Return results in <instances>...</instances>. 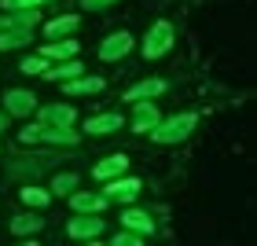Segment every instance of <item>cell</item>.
<instances>
[{
	"mask_svg": "<svg viewBox=\"0 0 257 246\" xmlns=\"http://www.w3.org/2000/svg\"><path fill=\"white\" fill-rule=\"evenodd\" d=\"M114 0H81V8H88V11H99V8H110Z\"/></svg>",
	"mask_w": 257,
	"mask_h": 246,
	"instance_id": "obj_27",
	"label": "cell"
},
{
	"mask_svg": "<svg viewBox=\"0 0 257 246\" xmlns=\"http://www.w3.org/2000/svg\"><path fill=\"white\" fill-rule=\"evenodd\" d=\"M66 231L74 239H96L99 231H103V217H92V213H81V217H74L66 224Z\"/></svg>",
	"mask_w": 257,
	"mask_h": 246,
	"instance_id": "obj_8",
	"label": "cell"
},
{
	"mask_svg": "<svg viewBox=\"0 0 257 246\" xmlns=\"http://www.w3.org/2000/svg\"><path fill=\"white\" fill-rule=\"evenodd\" d=\"M121 224H125L128 231H140V235H151V231H155V220H151L144 209H125V213H121Z\"/></svg>",
	"mask_w": 257,
	"mask_h": 246,
	"instance_id": "obj_13",
	"label": "cell"
},
{
	"mask_svg": "<svg viewBox=\"0 0 257 246\" xmlns=\"http://www.w3.org/2000/svg\"><path fill=\"white\" fill-rule=\"evenodd\" d=\"M19 195H22V202L33 206V209H44V206L52 202V191H44V187H33V184H30V187H22Z\"/></svg>",
	"mask_w": 257,
	"mask_h": 246,
	"instance_id": "obj_18",
	"label": "cell"
},
{
	"mask_svg": "<svg viewBox=\"0 0 257 246\" xmlns=\"http://www.w3.org/2000/svg\"><path fill=\"white\" fill-rule=\"evenodd\" d=\"M136 195H140V180L136 177H121V180L107 184V198H114V202H133Z\"/></svg>",
	"mask_w": 257,
	"mask_h": 246,
	"instance_id": "obj_11",
	"label": "cell"
},
{
	"mask_svg": "<svg viewBox=\"0 0 257 246\" xmlns=\"http://www.w3.org/2000/svg\"><path fill=\"white\" fill-rule=\"evenodd\" d=\"M136 107V125H133V133H155V129L162 125V114L155 103H133Z\"/></svg>",
	"mask_w": 257,
	"mask_h": 246,
	"instance_id": "obj_10",
	"label": "cell"
},
{
	"mask_svg": "<svg viewBox=\"0 0 257 246\" xmlns=\"http://www.w3.org/2000/svg\"><path fill=\"white\" fill-rule=\"evenodd\" d=\"M77 15H63V19H52V22H44V37H59V33H70V30H77Z\"/></svg>",
	"mask_w": 257,
	"mask_h": 246,
	"instance_id": "obj_19",
	"label": "cell"
},
{
	"mask_svg": "<svg viewBox=\"0 0 257 246\" xmlns=\"http://www.w3.org/2000/svg\"><path fill=\"white\" fill-rule=\"evenodd\" d=\"M22 246H37V242H22Z\"/></svg>",
	"mask_w": 257,
	"mask_h": 246,
	"instance_id": "obj_31",
	"label": "cell"
},
{
	"mask_svg": "<svg viewBox=\"0 0 257 246\" xmlns=\"http://www.w3.org/2000/svg\"><path fill=\"white\" fill-rule=\"evenodd\" d=\"M74 118H77V110L70 107V103H52V107L41 110V125L48 121V125H55V129H70V125H74Z\"/></svg>",
	"mask_w": 257,
	"mask_h": 246,
	"instance_id": "obj_9",
	"label": "cell"
},
{
	"mask_svg": "<svg viewBox=\"0 0 257 246\" xmlns=\"http://www.w3.org/2000/svg\"><path fill=\"white\" fill-rule=\"evenodd\" d=\"M41 228H44V220L37 213H19L11 220V235H37Z\"/></svg>",
	"mask_w": 257,
	"mask_h": 246,
	"instance_id": "obj_15",
	"label": "cell"
},
{
	"mask_svg": "<svg viewBox=\"0 0 257 246\" xmlns=\"http://www.w3.org/2000/svg\"><path fill=\"white\" fill-rule=\"evenodd\" d=\"M195 125H198L195 114H173V118H166L151 136H155L158 144H180V140H188V136H191V129H195Z\"/></svg>",
	"mask_w": 257,
	"mask_h": 246,
	"instance_id": "obj_1",
	"label": "cell"
},
{
	"mask_svg": "<svg viewBox=\"0 0 257 246\" xmlns=\"http://www.w3.org/2000/svg\"><path fill=\"white\" fill-rule=\"evenodd\" d=\"M125 169H128V158H125V155H110V158H103V162H96V166H92V177L110 184V180H121Z\"/></svg>",
	"mask_w": 257,
	"mask_h": 246,
	"instance_id": "obj_5",
	"label": "cell"
},
{
	"mask_svg": "<svg viewBox=\"0 0 257 246\" xmlns=\"http://www.w3.org/2000/svg\"><path fill=\"white\" fill-rule=\"evenodd\" d=\"M85 246H103V242H85Z\"/></svg>",
	"mask_w": 257,
	"mask_h": 246,
	"instance_id": "obj_30",
	"label": "cell"
},
{
	"mask_svg": "<svg viewBox=\"0 0 257 246\" xmlns=\"http://www.w3.org/2000/svg\"><path fill=\"white\" fill-rule=\"evenodd\" d=\"M4 30H11V15H0V33Z\"/></svg>",
	"mask_w": 257,
	"mask_h": 246,
	"instance_id": "obj_28",
	"label": "cell"
},
{
	"mask_svg": "<svg viewBox=\"0 0 257 246\" xmlns=\"http://www.w3.org/2000/svg\"><path fill=\"white\" fill-rule=\"evenodd\" d=\"M44 144H77V133H70V129H44Z\"/></svg>",
	"mask_w": 257,
	"mask_h": 246,
	"instance_id": "obj_23",
	"label": "cell"
},
{
	"mask_svg": "<svg viewBox=\"0 0 257 246\" xmlns=\"http://www.w3.org/2000/svg\"><path fill=\"white\" fill-rule=\"evenodd\" d=\"M33 33L30 30H4L0 33V52H11V48H19V44H30Z\"/></svg>",
	"mask_w": 257,
	"mask_h": 246,
	"instance_id": "obj_20",
	"label": "cell"
},
{
	"mask_svg": "<svg viewBox=\"0 0 257 246\" xmlns=\"http://www.w3.org/2000/svg\"><path fill=\"white\" fill-rule=\"evenodd\" d=\"M110 246H144V242H140L136 235H128V231H125V235H118V239H114Z\"/></svg>",
	"mask_w": 257,
	"mask_h": 246,
	"instance_id": "obj_26",
	"label": "cell"
},
{
	"mask_svg": "<svg viewBox=\"0 0 257 246\" xmlns=\"http://www.w3.org/2000/svg\"><path fill=\"white\" fill-rule=\"evenodd\" d=\"M19 144H44V125H26L19 133Z\"/></svg>",
	"mask_w": 257,
	"mask_h": 246,
	"instance_id": "obj_24",
	"label": "cell"
},
{
	"mask_svg": "<svg viewBox=\"0 0 257 246\" xmlns=\"http://www.w3.org/2000/svg\"><path fill=\"white\" fill-rule=\"evenodd\" d=\"M173 37H177V33H173V22H166V19L155 22L151 33L144 37V59H162V55L173 48Z\"/></svg>",
	"mask_w": 257,
	"mask_h": 246,
	"instance_id": "obj_2",
	"label": "cell"
},
{
	"mask_svg": "<svg viewBox=\"0 0 257 246\" xmlns=\"http://www.w3.org/2000/svg\"><path fill=\"white\" fill-rule=\"evenodd\" d=\"M169 85L162 77H147V81H140V85H133L125 92V103H144V99H155V96H162Z\"/></svg>",
	"mask_w": 257,
	"mask_h": 246,
	"instance_id": "obj_6",
	"label": "cell"
},
{
	"mask_svg": "<svg viewBox=\"0 0 257 246\" xmlns=\"http://www.w3.org/2000/svg\"><path fill=\"white\" fill-rule=\"evenodd\" d=\"M103 88H107L103 77H77V81H66L63 85L66 96H88V92H103Z\"/></svg>",
	"mask_w": 257,
	"mask_h": 246,
	"instance_id": "obj_14",
	"label": "cell"
},
{
	"mask_svg": "<svg viewBox=\"0 0 257 246\" xmlns=\"http://www.w3.org/2000/svg\"><path fill=\"white\" fill-rule=\"evenodd\" d=\"M4 110L11 118H30L37 110V96L26 92V88H11V92H4Z\"/></svg>",
	"mask_w": 257,
	"mask_h": 246,
	"instance_id": "obj_4",
	"label": "cell"
},
{
	"mask_svg": "<svg viewBox=\"0 0 257 246\" xmlns=\"http://www.w3.org/2000/svg\"><path fill=\"white\" fill-rule=\"evenodd\" d=\"M0 4H4V11H15V8H37L44 0H0Z\"/></svg>",
	"mask_w": 257,
	"mask_h": 246,
	"instance_id": "obj_25",
	"label": "cell"
},
{
	"mask_svg": "<svg viewBox=\"0 0 257 246\" xmlns=\"http://www.w3.org/2000/svg\"><path fill=\"white\" fill-rule=\"evenodd\" d=\"M8 129V110H0V133Z\"/></svg>",
	"mask_w": 257,
	"mask_h": 246,
	"instance_id": "obj_29",
	"label": "cell"
},
{
	"mask_svg": "<svg viewBox=\"0 0 257 246\" xmlns=\"http://www.w3.org/2000/svg\"><path fill=\"white\" fill-rule=\"evenodd\" d=\"M22 74H33V77H44L48 74V59H44V55H30V59H22Z\"/></svg>",
	"mask_w": 257,
	"mask_h": 246,
	"instance_id": "obj_22",
	"label": "cell"
},
{
	"mask_svg": "<svg viewBox=\"0 0 257 246\" xmlns=\"http://www.w3.org/2000/svg\"><path fill=\"white\" fill-rule=\"evenodd\" d=\"M133 44H136L133 33H128V30H118V33H110V37L99 44V59H103V63H118V59H125V55L133 52Z\"/></svg>",
	"mask_w": 257,
	"mask_h": 246,
	"instance_id": "obj_3",
	"label": "cell"
},
{
	"mask_svg": "<svg viewBox=\"0 0 257 246\" xmlns=\"http://www.w3.org/2000/svg\"><path fill=\"white\" fill-rule=\"evenodd\" d=\"M114 129H121V114H96V118L85 121V133H92V136H107Z\"/></svg>",
	"mask_w": 257,
	"mask_h": 246,
	"instance_id": "obj_12",
	"label": "cell"
},
{
	"mask_svg": "<svg viewBox=\"0 0 257 246\" xmlns=\"http://www.w3.org/2000/svg\"><path fill=\"white\" fill-rule=\"evenodd\" d=\"M81 44L77 41H59V44H41V55L44 59H74Z\"/></svg>",
	"mask_w": 257,
	"mask_h": 246,
	"instance_id": "obj_17",
	"label": "cell"
},
{
	"mask_svg": "<svg viewBox=\"0 0 257 246\" xmlns=\"http://www.w3.org/2000/svg\"><path fill=\"white\" fill-rule=\"evenodd\" d=\"M70 202H74L77 213H103L110 206V198L103 191H77V195H70Z\"/></svg>",
	"mask_w": 257,
	"mask_h": 246,
	"instance_id": "obj_7",
	"label": "cell"
},
{
	"mask_svg": "<svg viewBox=\"0 0 257 246\" xmlns=\"http://www.w3.org/2000/svg\"><path fill=\"white\" fill-rule=\"evenodd\" d=\"M52 195H77V173H59L52 180Z\"/></svg>",
	"mask_w": 257,
	"mask_h": 246,
	"instance_id": "obj_21",
	"label": "cell"
},
{
	"mask_svg": "<svg viewBox=\"0 0 257 246\" xmlns=\"http://www.w3.org/2000/svg\"><path fill=\"white\" fill-rule=\"evenodd\" d=\"M81 74H85V66H81V63L74 59V63H59V66H48V74H44V77H48V81H63V85H66V81H77Z\"/></svg>",
	"mask_w": 257,
	"mask_h": 246,
	"instance_id": "obj_16",
	"label": "cell"
}]
</instances>
